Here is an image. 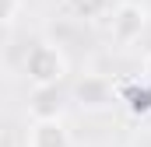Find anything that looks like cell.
<instances>
[{
	"mask_svg": "<svg viewBox=\"0 0 151 147\" xmlns=\"http://www.w3.org/2000/svg\"><path fill=\"white\" fill-rule=\"evenodd\" d=\"M21 70L32 88H60L70 74V60L56 42H32L21 56Z\"/></svg>",
	"mask_w": 151,
	"mask_h": 147,
	"instance_id": "6da1fadb",
	"label": "cell"
},
{
	"mask_svg": "<svg viewBox=\"0 0 151 147\" xmlns=\"http://www.w3.org/2000/svg\"><path fill=\"white\" fill-rule=\"evenodd\" d=\"M70 102L81 112H106L116 102V84L106 74H81L70 88Z\"/></svg>",
	"mask_w": 151,
	"mask_h": 147,
	"instance_id": "7a4b0ae2",
	"label": "cell"
},
{
	"mask_svg": "<svg viewBox=\"0 0 151 147\" xmlns=\"http://www.w3.org/2000/svg\"><path fill=\"white\" fill-rule=\"evenodd\" d=\"M148 7L137 0V4H127V7H113V21H109V35L116 46H134L137 39L144 35L148 28Z\"/></svg>",
	"mask_w": 151,
	"mask_h": 147,
	"instance_id": "3957f363",
	"label": "cell"
},
{
	"mask_svg": "<svg viewBox=\"0 0 151 147\" xmlns=\"http://www.w3.org/2000/svg\"><path fill=\"white\" fill-rule=\"evenodd\" d=\"M25 147H70V130L63 119H35L25 133Z\"/></svg>",
	"mask_w": 151,
	"mask_h": 147,
	"instance_id": "277c9868",
	"label": "cell"
},
{
	"mask_svg": "<svg viewBox=\"0 0 151 147\" xmlns=\"http://www.w3.org/2000/svg\"><path fill=\"white\" fill-rule=\"evenodd\" d=\"M63 105H67V98H63L60 88H32V95H28V116H32V123L35 119H60Z\"/></svg>",
	"mask_w": 151,
	"mask_h": 147,
	"instance_id": "5b68a950",
	"label": "cell"
},
{
	"mask_svg": "<svg viewBox=\"0 0 151 147\" xmlns=\"http://www.w3.org/2000/svg\"><path fill=\"white\" fill-rule=\"evenodd\" d=\"M18 11H21V0H7V14H4L7 28H14V21H18Z\"/></svg>",
	"mask_w": 151,
	"mask_h": 147,
	"instance_id": "8992f818",
	"label": "cell"
},
{
	"mask_svg": "<svg viewBox=\"0 0 151 147\" xmlns=\"http://www.w3.org/2000/svg\"><path fill=\"white\" fill-rule=\"evenodd\" d=\"M144 81L151 84V49H148V56H144Z\"/></svg>",
	"mask_w": 151,
	"mask_h": 147,
	"instance_id": "52a82bcc",
	"label": "cell"
},
{
	"mask_svg": "<svg viewBox=\"0 0 151 147\" xmlns=\"http://www.w3.org/2000/svg\"><path fill=\"white\" fill-rule=\"evenodd\" d=\"M106 4H113V7H127V4H137V0H106Z\"/></svg>",
	"mask_w": 151,
	"mask_h": 147,
	"instance_id": "ba28073f",
	"label": "cell"
}]
</instances>
